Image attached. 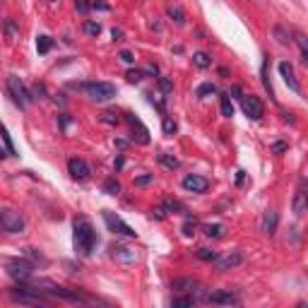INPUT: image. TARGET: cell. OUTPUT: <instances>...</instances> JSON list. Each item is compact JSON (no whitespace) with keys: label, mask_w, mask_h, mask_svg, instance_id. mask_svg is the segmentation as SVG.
I'll list each match as a JSON object with an SVG mask.
<instances>
[{"label":"cell","mask_w":308,"mask_h":308,"mask_svg":"<svg viewBox=\"0 0 308 308\" xmlns=\"http://www.w3.org/2000/svg\"><path fill=\"white\" fill-rule=\"evenodd\" d=\"M48 3H58V0H48Z\"/></svg>","instance_id":"48"},{"label":"cell","mask_w":308,"mask_h":308,"mask_svg":"<svg viewBox=\"0 0 308 308\" xmlns=\"http://www.w3.org/2000/svg\"><path fill=\"white\" fill-rule=\"evenodd\" d=\"M101 120H104V123H109V126H118V123H120V116L116 113V111H104V113H101Z\"/></svg>","instance_id":"30"},{"label":"cell","mask_w":308,"mask_h":308,"mask_svg":"<svg viewBox=\"0 0 308 308\" xmlns=\"http://www.w3.org/2000/svg\"><path fill=\"white\" fill-rule=\"evenodd\" d=\"M193 303H195V299H193V296H181V299L171 301V306H193Z\"/></svg>","instance_id":"36"},{"label":"cell","mask_w":308,"mask_h":308,"mask_svg":"<svg viewBox=\"0 0 308 308\" xmlns=\"http://www.w3.org/2000/svg\"><path fill=\"white\" fill-rule=\"evenodd\" d=\"M241 109H243V113L251 120H260L262 116H265V106H262V101L258 99V96H253V94H243V96H241Z\"/></svg>","instance_id":"9"},{"label":"cell","mask_w":308,"mask_h":308,"mask_svg":"<svg viewBox=\"0 0 308 308\" xmlns=\"http://www.w3.org/2000/svg\"><path fill=\"white\" fill-rule=\"evenodd\" d=\"M279 75H282V77H284V82L292 87V92L301 94V85H299V79L294 77V65L289 63V60H282V63H279Z\"/></svg>","instance_id":"15"},{"label":"cell","mask_w":308,"mask_h":308,"mask_svg":"<svg viewBox=\"0 0 308 308\" xmlns=\"http://www.w3.org/2000/svg\"><path fill=\"white\" fill-rule=\"evenodd\" d=\"M12 299L19 301V303H29V306H46L48 303V299L41 296L36 286H24V284L12 289Z\"/></svg>","instance_id":"3"},{"label":"cell","mask_w":308,"mask_h":308,"mask_svg":"<svg viewBox=\"0 0 308 308\" xmlns=\"http://www.w3.org/2000/svg\"><path fill=\"white\" fill-rule=\"evenodd\" d=\"M198 227H200V224L195 219H188L186 224H183V236H193V234L198 231Z\"/></svg>","instance_id":"34"},{"label":"cell","mask_w":308,"mask_h":308,"mask_svg":"<svg viewBox=\"0 0 308 308\" xmlns=\"http://www.w3.org/2000/svg\"><path fill=\"white\" fill-rule=\"evenodd\" d=\"M161 128H164V135H166V137H174V133L178 130L176 120H174V118H169V116H164V120H161Z\"/></svg>","instance_id":"26"},{"label":"cell","mask_w":308,"mask_h":308,"mask_svg":"<svg viewBox=\"0 0 308 308\" xmlns=\"http://www.w3.org/2000/svg\"><path fill=\"white\" fill-rule=\"evenodd\" d=\"M169 17H171L176 24H183V22H186V12H183L178 5H169Z\"/></svg>","instance_id":"25"},{"label":"cell","mask_w":308,"mask_h":308,"mask_svg":"<svg viewBox=\"0 0 308 308\" xmlns=\"http://www.w3.org/2000/svg\"><path fill=\"white\" fill-rule=\"evenodd\" d=\"M210 303H219V306H238L241 303V296L234 294L231 289H221V292H212L205 296Z\"/></svg>","instance_id":"10"},{"label":"cell","mask_w":308,"mask_h":308,"mask_svg":"<svg viewBox=\"0 0 308 308\" xmlns=\"http://www.w3.org/2000/svg\"><path fill=\"white\" fill-rule=\"evenodd\" d=\"M0 135H3V140H5V147H8V154H15V145H12V140H10V133L8 128L0 123Z\"/></svg>","instance_id":"31"},{"label":"cell","mask_w":308,"mask_h":308,"mask_svg":"<svg viewBox=\"0 0 308 308\" xmlns=\"http://www.w3.org/2000/svg\"><path fill=\"white\" fill-rule=\"evenodd\" d=\"M85 92L92 101L96 104H104V101H111L116 96V87L111 82H87L85 85Z\"/></svg>","instance_id":"2"},{"label":"cell","mask_w":308,"mask_h":308,"mask_svg":"<svg viewBox=\"0 0 308 308\" xmlns=\"http://www.w3.org/2000/svg\"><path fill=\"white\" fill-rule=\"evenodd\" d=\"M219 106H221V116H224V118H231V116H234V104H231V99L227 94L219 96Z\"/></svg>","instance_id":"22"},{"label":"cell","mask_w":308,"mask_h":308,"mask_svg":"<svg viewBox=\"0 0 308 308\" xmlns=\"http://www.w3.org/2000/svg\"><path fill=\"white\" fill-rule=\"evenodd\" d=\"M275 36H277V41H279V44H284V46L289 44V41H292V39H289V36L284 34V29H282V27H275Z\"/></svg>","instance_id":"38"},{"label":"cell","mask_w":308,"mask_h":308,"mask_svg":"<svg viewBox=\"0 0 308 308\" xmlns=\"http://www.w3.org/2000/svg\"><path fill=\"white\" fill-rule=\"evenodd\" d=\"M214 92H217V87H214L212 82H207V85H200L195 94H198L200 99H202V96H210V94H214Z\"/></svg>","instance_id":"33"},{"label":"cell","mask_w":308,"mask_h":308,"mask_svg":"<svg viewBox=\"0 0 308 308\" xmlns=\"http://www.w3.org/2000/svg\"><path fill=\"white\" fill-rule=\"evenodd\" d=\"M166 210V212H176V214H181V212H188L186 210V205L183 202H178V200H174V198H166L164 200V205H161Z\"/></svg>","instance_id":"19"},{"label":"cell","mask_w":308,"mask_h":308,"mask_svg":"<svg viewBox=\"0 0 308 308\" xmlns=\"http://www.w3.org/2000/svg\"><path fill=\"white\" fill-rule=\"evenodd\" d=\"M118 58H120V60H123L126 65H133V63H135V53H133V51H120Z\"/></svg>","instance_id":"37"},{"label":"cell","mask_w":308,"mask_h":308,"mask_svg":"<svg viewBox=\"0 0 308 308\" xmlns=\"http://www.w3.org/2000/svg\"><path fill=\"white\" fill-rule=\"evenodd\" d=\"M126 77H128V82H133V85H135V82H140V79L145 77V72L142 70H128Z\"/></svg>","instance_id":"35"},{"label":"cell","mask_w":308,"mask_h":308,"mask_svg":"<svg viewBox=\"0 0 308 308\" xmlns=\"http://www.w3.org/2000/svg\"><path fill=\"white\" fill-rule=\"evenodd\" d=\"M198 286V279H193V277H176L171 282V289H176V292H193Z\"/></svg>","instance_id":"18"},{"label":"cell","mask_w":308,"mask_h":308,"mask_svg":"<svg viewBox=\"0 0 308 308\" xmlns=\"http://www.w3.org/2000/svg\"><path fill=\"white\" fill-rule=\"evenodd\" d=\"M5 29H8V34H10V36H15V27H12V24H5Z\"/></svg>","instance_id":"45"},{"label":"cell","mask_w":308,"mask_h":308,"mask_svg":"<svg viewBox=\"0 0 308 308\" xmlns=\"http://www.w3.org/2000/svg\"><path fill=\"white\" fill-rule=\"evenodd\" d=\"M152 181H154V176L147 174V176H140V178H135V186H150Z\"/></svg>","instance_id":"39"},{"label":"cell","mask_w":308,"mask_h":308,"mask_svg":"<svg viewBox=\"0 0 308 308\" xmlns=\"http://www.w3.org/2000/svg\"><path fill=\"white\" fill-rule=\"evenodd\" d=\"M202 234H205L207 238H219V236H224V227H221V224H205V227H202Z\"/></svg>","instance_id":"20"},{"label":"cell","mask_w":308,"mask_h":308,"mask_svg":"<svg viewBox=\"0 0 308 308\" xmlns=\"http://www.w3.org/2000/svg\"><path fill=\"white\" fill-rule=\"evenodd\" d=\"M68 174L75 178V181H85V178H89V166L85 159H77L72 157L70 161H68Z\"/></svg>","instance_id":"13"},{"label":"cell","mask_w":308,"mask_h":308,"mask_svg":"<svg viewBox=\"0 0 308 308\" xmlns=\"http://www.w3.org/2000/svg\"><path fill=\"white\" fill-rule=\"evenodd\" d=\"M8 275L12 277V279H17L19 284L22 282H29L34 275V265L29 260H24V258H15V260H8Z\"/></svg>","instance_id":"4"},{"label":"cell","mask_w":308,"mask_h":308,"mask_svg":"<svg viewBox=\"0 0 308 308\" xmlns=\"http://www.w3.org/2000/svg\"><path fill=\"white\" fill-rule=\"evenodd\" d=\"M36 284L46 286L44 292H48L51 296H55V299H63V301H75V303H82V301H87V296H82L79 292H70V289H63V286L53 284V282H48V279H41V282H36Z\"/></svg>","instance_id":"8"},{"label":"cell","mask_w":308,"mask_h":308,"mask_svg":"<svg viewBox=\"0 0 308 308\" xmlns=\"http://www.w3.org/2000/svg\"><path fill=\"white\" fill-rule=\"evenodd\" d=\"M111 258L116 262H123V265H130V262L137 260V253H135L133 248H128V245H111Z\"/></svg>","instance_id":"14"},{"label":"cell","mask_w":308,"mask_h":308,"mask_svg":"<svg viewBox=\"0 0 308 308\" xmlns=\"http://www.w3.org/2000/svg\"><path fill=\"white\" fill-rule=\"evenodd\" d=\"M94 243H96V234L92 221L85 219V217H77L75 224H72V245H75L77 255H89Z\"/></svg>","instance_id":"1"},{"label":"cell","mask_w":308,"mask_h":308,"mask_svg":"<svg viewBox=\"0 0 308 308\" xmlns=\"http://www.w3.org/2000/svg\"><path fill=\"white\" fill-rule=\"evenodd\" d=\"M217 268L221 270V272H227V270H234L236 268V265H241V262H243V255L241 253H229V255H224V258H217Z\"/></svg>","instance_id":"16"},{"label":"cell","mask_w":308,"mask_h":308,"mask_svg":"<svg viewBox=\"0 0 308 308\" xmlns=\"http://www.w3.org/2000/svg\"><path fill=\"white\" fill-rule=\"evenodd\" d=\"M27 221L17 210H3L0 212V229L8 231V234H22Z\"/></svg>","instance_id":"5"},{"label":"cell","mask_w":308,"mask_h":308,"mask_svg":"<svg viewBox=\"0 0 308 308\" xmlns=\"http://www.w3.org/2000/svg\"><path fill=\"white\" fill-rule=\"evenodd\" d=\"M111 36H113V41H120V39H123V32H120V29H113Z\"/></svg>","instance_id":"44"},{"label":"cell","mask_w":308,"mask_h":308,"mask_svg":"<svg viewBox=\"0 0 308 308\" xmlns=\"http://www.w3.org/2000/svg\"><path fill=\"white\" fill-rule=\"evenodd\" d=\"M104 221H106V227H109L111 234H116V236H126V238H137V231H135L130 224H126L118 214L104 212Z\"/></svg>","instance_id":"6"},{"label":"cell","mask_w":308,"mask_h":308,"mask_svg":"<svg viewBox=\"0 0 308 308\" xmlns=\"http://www.w3.org/2000/svg\"><path fill=\"white\" fill-rule=\"evenodd\" d=\"M181 186H183V190H188V193H205V190L210 188V181H207L205 176L190 174L181 181Z\"/></svg>","instance_id":"12"},{"label":"cell","mask_w":308,"mask_h":308,"mask_svg":"<svg viewBox=\"0 0 308 308\" xmlns=\"http://www.w3.org/2000/svg\"><path fill=\"white\" fill-rule=\"evenodd\" d=\"M193 63L198 65V68H210V65H212V58L207 53H202V51H198V53L193 55Z\"/></svg>","instance_id":"28"},{"label":"cell","mask_w":308,"mask_h":308,"mask_svg":"<svg viewBox=\"0 0 308 308\" xmlns=\"http://www.w3.org/2000/svg\"><path fill=\"white\" fill-rule=\"evenodd\" d=\"M3 157H5V150H0V159H3Z\"/></svg>","instance_id":"47"},{"label":"cell","mask_w":308,"mask_h":308,"mask_svg":"<svg viewBox=\"0 0 308 308\" xmlns=\"http://www.w3.org/2000/svg\"><path fill=\"white\" fill-rule=\"evenodd\" d=\"M92 8H94V10H109V5H106V3H96V0H94V3H92Z\"/></svg>","instance_id":"43"},{"label":"cell","mask_w":308,"mask_h":308,"mask_svg":"<svg viewBox=\"0 0 308 308\" xmlns=\"http://www.w3.org/2000/svg\"><path fill=\"white\" fill-rule=\"evenodd\" d=\"M260 231L262 234H275L277 231V212L270 207V210H265V214H262V221H260Z\"/></svg>","instance_id":"17"},{"label":"cell","mask_w":308,"mask_h":308,"mask_svg":"<svg viewBox=\"0 0 308 308\" xmlns=\"http://www.w3.org/2000/svg\"><path fill=\"white\" fill-rule=\"evenodd\" d=\"M198 258L200 260H205V262H214L217 258H219V253H217V251H210V248H200Z\"/></svg>","instance_id":"29"},{"label":"cell","mask_w":308,"mask_h":308,"mask_svg":"<svg viewBox=\"0 0 308 308\" xmlns=\"http://www.w3.org/2000/svg\"><path fill=\"white\" fill-rule=\"evenodd\" d=\"M75 8H77L79 12L85 15V12H87V10H89V3H87V0H75Z\"/></svg>","instance_id":"40"},{"label":"cell","mask_w":308,"mask_h":308,"mask_svg":"<svg viewBox=\"0 0 308 308\" xmlns=\"http://www.w3.org/2000/svg\"><path fill=\"white\" fill-rule=\"evenodd\" d=\"M152 214H154V217H157V219H164L166 210H164V207H161V205H159V207H154V212H152Z\"/></svg>","instance_id":"42"},{"label":"cell","mask_w":308,"mask_h":308,"mask_svg":"<svg viewBox=\"0 0 308 308\" xmlns=\"http://www.w3.org/2000/svg\"><path fill=\"white\" fill-rule=\"evenodd\" d=\"M128 126H130V130H133V140H137L140 145H147L150 142V130H147V126H145L142 120L137 118V116H128Z\"/></svg>","instance_id":"11"},{"label":"cell","mask_w":308,"mask_h":308,"mask_svg":"<svg viewBox=\"0 0 308 308\" xmlns=\"http://www.w3.org/2000/svg\"><path fill=\"white\" fill-rule=\"evenodd\" d=\"M159 164H164L166 169H171V171H174V169H178V166H181V161H178V159L176 157H171V154H169V152H161V154H159Z\"/></svg>","instance_id":"21"},{"label":"cell","mask_w":308,"mask_h":308,"mask_svg":"<svg viewBox=\"0 0 308 308\" xmlns=\"http://www.w3.org/2000/svg\"><path fill=\"white\" fill-rule=\"evenodd\" d=\"M159 87L164 89V92H169V89H171V82H169L166 77H159Z\"/></svg>","instance_id":"41"},{"label":"cell","mask_w":308,"mask_h":308,"mask_svg":"<svg viewBox=\"0 0 308 308\" xmlns=\"http://www.w3.org/2000/svg\"><path fill=\"white\" fill-rule=\"evenodd\" d=\"M85 34H89V36H99V34H101V24L99 22H85Z\"/></svg>","instance_id":"32"},{"label":"cell","mask_w":308,"mask_h":308,"mask_svg":"<svg viewBox=\"0 0 308 308\" xmlns=\"http://www.w3.org/2000/svg\"><path fill=\"white\" fill-rule=\"evenodd\" d=\"M284 147H286V145H282V142H277L275 147H272V150H275V152H282V150H284Z\"/></svg>","instance_id":"46"},{"label":"cell","mask_w":308,"mask_h":308,"mask_svg":"<svg viewBox=\"0 0 308 308\" xmlns=\"http://www.w3.org/2000/svg\"><path fill=\"white\" fill-rule=\"evenodd\" d=\"M294 212L299 214V217L306 212V193H303V190H299L296 198H294Z\"/></svg>","instance_id":"23"},{"label":"cell","mask_w":308,"mask_h":308,"mask_svg":"<svg viewBox=\"0 0 308 308\" xmlns=\"http://www.w3.org/2000/svg\"><path fill=\"white\" fill-rule=\"evenodd\" d=\"M104 193H109V195H118L120 183L116 181V178H106V181H104Z\"/></svg>","instance_id":"27"},{"label":"cell","mask_w":308,"mask_h":308,"mask_svg":"<svg viewBox=\"0 0 308 308\" xmlns=\"http://www.w3.org/2000/svg\"><path fill=\"white\" fill-rule=\"evenodd\" d=\"M8 92H10V96H12V101H15L19 109H27L29 101H32V96H29L27 87L22 85V79L17 77V75H10L8 77Z\"/></svg>","instance_id":"7"},{"label":"cell","mask_w":308,"mask_h":308,"mask_svg":"<svg viewBox=\"0 0 308 308\" xmlns=\"http://www.w3.org/2000/svg\"><path fill=\"white\" fill-rule=\"evenodd\" d=\"M51 46H53V41H51V36H46V34H41L39 39H36V51H39V53H48Z\"/></svg>","instance_id":"24"}]
</instances>
